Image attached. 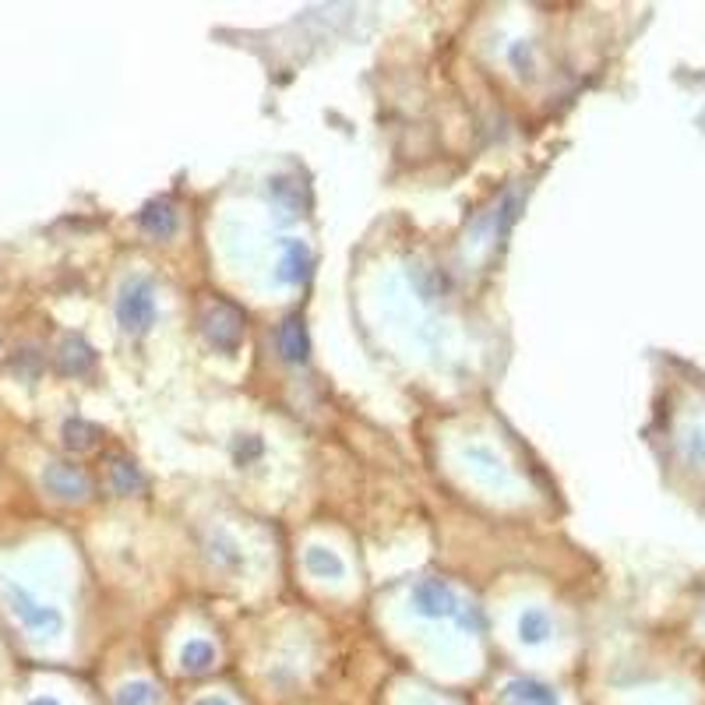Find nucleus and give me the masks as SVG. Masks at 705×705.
I'll return each mask as SVG.
<instances>
[{"label": "nucleus", "mask_w": 705, "mask_h": 705, "mask_svg": "<svg viewBox=\"0 0 705 705\" xmlns=\"http://www.w3.org/2000/svg\"><path fill=\"white\" fill-rule=\"evenodd\" d=\"M117 321L127 335H145L156 325V282L149 275H131L120 286Z\"/></svg>", "instance_id": "1"}, {"label": "nucleus", "mask_w": 705, "mask_h": 705, "mask_svg": "<svg viewBox=\"0 0 705 705\" xmlns=\"http://www.w3.org/2000/svg\"><path fill=\"white\" fill-rule=\"evenodd\" d=\"M4 600H8L11 614L22 621V628L32 631V635H39V639H53V635L64 631V614H60L57 607H46V603L32 600V596L25 593L22 586H15V582H4Z\"/></svg>", "instance_id": "2"}, {"label": "nucleus", "mask_w": 705, "mask_h": 705, "mask_svg": "<svg viewBox=\"0 0 705 705\" xmlns=\"http://www.w3.org/2000/svg\"><path fill=\"white\" fill-rule=\"evenodd\" d=\"M201 332L219 353H237L240 342H244V318L233 304H212L205 314H201Z\"/></svg>", "instance_id": "3"}, {"label": "nucleus", "mask_w": 705, "mask_h": 705, "mask_svg": "<svg viewBox=\"0 0 705 705\" xmlns=\"http://www.w3.org/2000/svg\"><path fill=\"white\" fill-rule=\"evenodd\" d=\"M409 603H413V610L420 617H434V621L459 614V596L441 579H420L413 586V593H409Z\"/></svg>", "instance_id": "4"}, {"label": "nucleus", "mask_w": 705, "mask_h": 705, "mask_svg": "<svg viewBox=\"0 0 705 705\" xmlns=\"http://www.w3.org/2000/svg\"><path fill=\"white\" fill-rule=\"evenodd\" d=\"M43 487L57 501H85L89 498V476L75 462H50L43 469Z\"/></svg>", "instance_id": "5"}, {"label": "nucleus", "mask_w": 705, "mask_h": 705, "mask_svg": "<svg viewBox=\"0 0 705 705\" xmlns=\"http://www.w3.org/2000/svg\"><path fill=\"white\" fill-rule=\"evenodd\" d=\"M275 346H279V357L286 364H307V357H311V335H307L304 314L282 318L279 332H275Z\"/></svg>", "instance_id": "6"}, {"label": "nucleus", "mask_w": 705, "mask_h": 705, "mask_svg": "<svg viewBox=\"0 0 705 705\" xmlns=\"http://www.w3.org/2000/svg\"><path fill=\"white\" fill-rule=\"evenodd\" d=\"M311 268H314V254L307 244L300 240H282V258H279V282L286 286H300V282L311 279Z\"/></svg>", "instance_id": "7"}, {"label": "nucleus", "mask_w": 705, "mask_h": 705, "mask_svg": "<svg viewBox=\"0 0 705 705\" xmlns=\"http://www.w3.org/2000/svg\"><path fill=\"white\" fill-rule=\"evenodd\" d=\"M138 226L149 237H156V240H170L173 233H177V226H180V216H177V208H173V201H166V198H152L149 205L141 208L138 212Z\"/></svg>", "instance_id": "8"}, {"label": "nucleus", "mask_w": 705, "mask_h": 705, "mask_svg": "<svg viewBox=\"0 0 705 705\" xmlns=\"http://www.w3.org/2000/svg\"><path fill=\"white\" fill-rule=\"evenodd\" d=\"M508 705H561V695L540 677H512L505 684Z\"/></svg>", "instance_id": "9"}, {"label": "nucleus", "mask_w": 705, "mask_h": 705, "mask_svg": "<svg viewBox=\"0 0 705 705\" xmlns=\"http://www.w3.org/2000/svg\"><path fill=\"white\" fill-rule=\"evenodd\" d=\"M57 367L64 374L82 378V374H89L96 367V353H92V346L82 335H64V342L57 346Z\"/></svg>", "instance_id": "10"}, {"label": "nucleus", "mask_w": 705, "mask_h": 705, "mask_svg": "<svg viewBox=\"0 0 705 705\" xmlns=\"http://www.w3.org/2000/svg\"><path fill=\"white\" fill-rule=\"evenodd\" d=\"M268 198L286 212V216H297L300 208H307L304 184L290 173H279V177H268Z\"/></svg>", "instance_id": "11"}, {"label": "nucleus", "mask_w": 705, "mask_h": 705, "mask_svg": "<svg viewBox=\"0 0 705 705\" xmlns=\"http://www.w3.org/2000/svg\"><path fill=\"white\" fill-rule=\"evenodd\" d=\"M304 568L314 575V579H328V582H335V579H342V575H346V561H342V557L335 554V550L321 547V543L307 547Z\"/></svg>", "instance_id": "12"}, {"label": "nucleus", "mask_w": 705, "mask_h": 705, "mask_svg": "<svg viewBox=\"0 0 705 705\" xmlns=\"http://www.w3.org/2000/svg\"><path fill=\"white\" fill-rule=\"evenodd\" d=\"M208 557L219 568H226V572H240L244 568V550H240V543L226 529H216V533L208 536Z\"/></svg>", "instance_id": "13"}, {"label": "nucleus", "mask_w": 705, "mask_h": 705, "mask_svg": "<svg viewBox=\"0 0 705 705\" xmlns=\"http://www.w3.org/2000/svg\"><path fill=\"white\" fill-rule=\"evenodd\" d=\"M110 487L117 490L120 498H131V494H138V490L145 487V476H141V469L134 466V459H127V455H113L110 459Z\"/></svg>", "instance_id": "14"}, {"label": "nucleus", "mask_w": 705, "mask_h": 705, "mask_svg": "<svg viewBox=\"0 0 705 705\" xmlns=\"http://www.w3.org/2000/svg\"><path fill=\"white\" fill-rule=\"evenodd\" d=\"M519 639L526 642V646H543V642L550 639V617H547V610H540V607L522 610V617H519Z\"/></svg>", "instance_id": "15"}, {"label": "nucleus", "mask_w": 705, "mask_h": 705, "mask_svg": "<svg viewBox=\"0 0 705 705\" xmlns=\"http://www.w3.org/2000/svg\"><path fill=\"white\" fill-rule=\"evenodd\" d=\"M212 663H216V649H212V642L191 639L184 649H180V667H184V674H205V670H212Z\"/></svg>", "instance_id": "16"}, {"label": "nucleus", "mask_w": 705, "mask_h": 705, "mask_svg": "<svg viewBox=\"0 0 705 705\" xmlns=\"http://www.w3.org/2000/svg\"><path fill=\"white\" fill-rule=\"evenodd\" d=\"M99 438H103V434H99L96 423L82 420V416L64 423V445L71 448V452H89V448H96Z\"/></svg>", "instance_id": "17"}, {"label": "nucleus", "mask_w": 705, "mask_h": 705, "mask_svg": "<svg viewBox=\"0 0 705 705\" xmlns=\"http://www.w3.org/2000/svg\"><path fill=\"white\" fill-rule=\"evenodd\" d=\"M117 705H159V688L152 681H131L117 691Z\"/></svg>", "instance_id": "18"}, {"label": "nucleus", "mask_w": 705, "mask_h": 705, "mask_svg": "<svg viewBox=\"0 0 705 705\" xmlns=\"http://www.w3.org/2000/svg\"><path fill=\"white\" fill-rule=\"evenodd\" d=\"M512 64L522 78H536V50L533 43H515L512 46Z\"/></svg>", "instance_id": "19"}, {"label": "nucleus", "mask_w": 705, "mask_h": 705, "mask_svg": "<svg viewBox=\"0 0 705 705\" xmlns=\"http://www.w3.org/2000/svg\"><path fill=\"white\" fill-rule=\"evenodd\" d=\"M11 367H15L18 374H29V378H36L39 367H43V357H39L36 349H22V353L11 360Z\"/></svg>", "instance_id": "20"}, {"label": "nucleus", "mask_w": 705, "mask_h": 705, "mask_svg": "<svg viewBox=\"0 0 705 705\" xmlns=\"http://www.w3.org/2000/svg\"><path fill=\"white\" fill-rule=\"evenodd\" d=\"M466 459H473V462H483V469H498V466H501V462H498V455H494V452H487V448H480V445L466 448Z\"/></svg>", "instance_id": "21"}, {"label": "nucleus", "mask_w": 705, "mask_h": 705, "mask_svg": "<svg viewBox=\"0 0 705 705\" xmlns=\"http://www.w3.org/2000/svg\"><path fill=\"white\" fill-rule=\"evenodd\" d=\"M254 455H261V441L247 434L244 441H237V462H247V459H254Z\"/></svg>", "instance_id": "22"}, {"label": "nucleus", "mask_w": 705, "mask_h": 705, "mask_svg": "<svg viewBox=\"0 0 705 705\" xmlns=\"http://www.w3.org/2000/svg\"><path fill=\"white\" fill-rule=\"evenodd\" d=\"M191 705H233L230 698H223V695H205V698H198V702H191Z\"/></svg>", "instance_id": "23"}, {"label": "nucleus", "mask_w": 705, "mask_h": 705, "mask_svg": "<svg viewBox=\"0 0 705 705\" xmlns=\"http://www.w3.org/2000/svg\"><path fill=\"white\" fill-rule=\"evenodd\" d=\"M29 705H60V702H57V698H32Z\"/></svg>", "instance_id": "24"}]
</instances>
